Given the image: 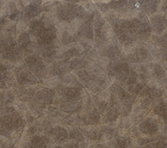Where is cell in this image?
<instances>
[{
  "instance_id": "cell-3",
  "label": "cell",
  "mask_w": 167,
  "mask_h": 148,
  "mask_svg": "<svg viewBox=\"0 0 167 148\" xmlns=\"http://www.w3.org/2000/svg\"><path fill=\"white\" fill-rule=\"evenodd\" d=\"M33 2L34 3L35 5H39V4H41L42 0H33Z\"/></svg>"
},
{
  "instance_id": "cell-1",
  "label": "cell",
  "mask_w": 167,
  "mask_h": 148,
  "mask_svg": "<svg viewBox=\"0 0 167 148\" xmlns=\"http://www.w3.org/2000/svg\"><path fill=\"white\" fill-rule=\"evenodd\" d=\"M153 25H154L155 29L162 30L165 27V21L163 20V18L160 17V16H157V17L154 18Z\"/></svg>"
},
{
  "instance_id": "cell-5",
  "label": "cell",
  "mask_w": 167,
  "mask_h": 148,
  "mask_svg": "<svg viewBox=\"0 0 167 148\" xmlns=\"http://www.w3.org/2000/svg\"><path fill=\"white\" fill-rule=\"evenodd\" d=\"M2 5H3V3H2V2L0 1V8H1V7H2Z\"/></svg>"
},
{
  "instance_id": "cell-2",
  "label": "cell",
  "mask_w": 167,
  "mask_h": 148,
  "mask_svg": "<svg viewBox=\"0 0 167 148\" xmlns=\"http://www.w3.org/2000/svg\"><path fill=\"white\" fill-rule=\"evenodd\" d=\"M9 6H10V8L11 9V11H13L16 9V6H15L14 3H11V4H9Z\"/></svg>"
},
{
  "instance_id": "cell-4",
  "label": "cell",
  "mask_w": 167,
  "mask_h": 148,
  "mask_svg": "<svg viewBox=\"0 0 167 148\" xmlns=\"http://www.w3.org/2000/svg\"><path fill=\"white\" fill-rule=\"evenodd\" d=\"M5 22H6V20H5L4 18H2V19L0 20V25H4V24H5Z\"/></svg>"
}]
</instances>
